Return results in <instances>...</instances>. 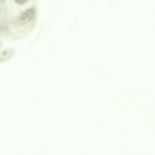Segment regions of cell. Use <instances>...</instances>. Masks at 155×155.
<instances>
[{"mask_svg": "<svg viewBox=\"0 0 155 155\" xmlns=\"http://www.w3.org/2000/svg\"><path fill=\"white\" fill-rule=\"evenodd\" d=\"M35 10L33 8L29 9L23 13L16 20L15 25L17 26L25 25L33 18Z\"/></svg>", "mask_w": 155, "mask_h": 155, "instance_id": "cell-1", "label": "cell"}, {"mask_svg": "<svg viewBox=\"0 0 155 155\" xmlns=\"http://www.w3.org/2000/svg\"><path fill=\"white\" fill-rule=\"evenodd\" d=\"M15 50L8 48L3 50L0 53V63L5 62L11 58L14 55Z\"/></svg>", "mask_w": 155, "mask_h": 155, "instance_id": "cell-2", "label": "cell"}, {"mask_svg": "<svg viewBox=\"0 0 155 155\" xmlns=\"http://www.w3.org/2000/svg\"><path fill=\"white\" fill-rule=\"evenodd\" d=\"M17 4L19 5H23L26 3L28 0H14Z\"/></svg>", "mask_w": 155, "mask_h": 155, "instance_id": "cell-3", "label": "cell"}]
</instances>
